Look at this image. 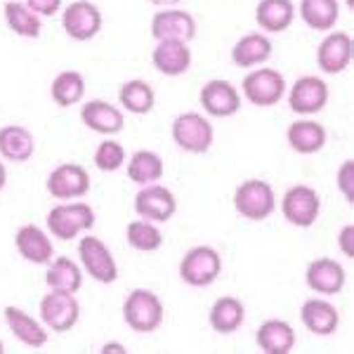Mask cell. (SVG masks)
Masks as SVG:
<instances>
[{
    "label": "cell",
    "instance_id": "20",
    "mask_svg": "<svg viewBox=\"0 0 354 354\" xmlns=\"http://www.w3.org/2000/svg\"><path fill=\"white\" fill-rule=\"evenodd\" d=\"M326 128H324L319 121H312V118H298L288 125L286 130V142L288 147L295 153H302V156H310V153H317L326 147Z\"/></svg>",
    "mask_w": 354,
    "mask_h": 354
},
{
    "label": "cell",
    "instance_id": "36",
    "mask_svg": "<svg viewBox=\"0 0 354 354\" xmlns=\"http://www.w3.org/2000/svg\"><path fill=\"white\" fill-rule=\"evenodd\" d=\"M95 165L104 173H116L125 165V147L116 140H104L95 149Z\"/></svg>",
    "mask_w": 354,
    "mask_h": 354
},
{
    "label": "cell",
    "instance_id": "40",
    "mask_svg": "<svg viewBox=\"0 0 354 354\" xmlns=\"http://www.w3.org/2000/svg\"><path fill=\"white\" fill-rule=\"evenodd\" d=\"M109 352H121V354H125L128 350H125V345H118V342H109V345L102 347V354H109Z\"/></svg>",
    "mask_w": 354,
    "mask_h": 354
},
{
    "label": "cell",
    "instance_id": "22",
    "mask_svg": "<svg viewBox=\"0 0 354 354\" xmlns=\"http://www.w3.org/2000/svg\"><path fill=\"white\" fill-rule=\"evenodd\" d=\"M81 121H83V125H88L93 133L109 137V135L121 133L123 125H125V116L118 106L111 104V102L93 100V102H88V104H83Z\"/></svg>",
    "mask_w": 354,
    "mask_h": 354
},
{
    "label": "cell",
    "instance_id": "16",
    "mask_svg": "<svg viewBox=\"0 0 354 354\" xmlns=\"http://www.w3.org/2000/svg\"><path fill=\"white\" fill-rule=\"evenodd\" d=\"M198 100H201L203 111L215 118H230L241 109V95H239V90L230 81H220V78L205 83Z\"/></svg>",
    "mask_w": 354,
    "mask_h": 354
},
{
    "label": "cell",
    "instance_id": "12",
    "mask_svg": "<svg viewBox=\"0 0 354 354\" xmlns=\"http://www.w3.org/2000/svg\"><path fill=\"white\" fill-rule=\"evenodd\" d=\"M133 208L142 220H149L158 225V222H168L173 218L177 210V201H175L173 192L165 189L163 185L156 182V185L142 187V189L135 194Z\"/></svg>",
    "mask_w": 354,
    "mask_h": 354
},
{
    "label": "cell",
    "instance_id": "19",
    "mask_svg": "<svg viewBox=\"0 0 354 354\" xmlns=\"http://www.w3.org/2000/svg\"><path fill=\"white\" fill-rule=\"evenodd\" d=\"M15 245L17 253L31 265H50V260L55 255V245L50 241V236L36 225L19 227L15 236Z\"/></svg>",
    "mask_w": 354,
    "mask_h": 354
},
{
    "label": "cell",
    "instance_id": "42",
    "mask_svg": "<svg viewBox=\"0 0 354 354\" xmlns=\"http://www.w3.org/2000/svg\"><path fill=\"white\" fill-rule=\"evenodd\" d=\"M5 182H8V170H5L3 161H0V189L5 187Z\"/></svg>",
    "mask_w": 354,
    "mask_h": 354
},
{
    "label": "cell",
    "instance_id": "39",
    "mask_svg": "<svg viewBox=\"0 0 354 354\" xmlns=\"http://www.w3.org/2000/svg\"><path fill=\"white\" fill-rule=\"evenodd\" d=\"M338 245L345 258L354 260V225H345L338 234Z\"/></svg>",
    "mask_w": 354,
    "mask_h": 354
},
{
    "label": "cell",
    "instance_id": "41",
    "mask_svg": "<svg viewBox=\"0 0 354 354\" xmlns=\"http://www.w3.org/2000/svg\"><path fill=\"white\" fill-rule=\"evenodd\" d=\"M151 5H156V8H175L180 0H149Z\"/></svg>",
    "mask_w": 354,
    "mask_h": 354
},
{
    "label": "cell",
    "instance_id": "26",
    "mask_svg": "<svg viewBox=\"0 0 354 354\" xmlns=\"http://www.w3.org/2000/svg\"><path fill=\"white\" fill-rule=\"evenodd\" d=\"M295 19L293 0H260L255 8V21L265 33H283Z\"/></svg>",
    "mask_w": 354,
    "mask_h": 354
},
{
    "label": "cell",
    "instance_id": "33",
    "mask_svg": "<svg viewBox=\"0 0 354 354\" xmlns=\"http://www.w3.org/2000/svg\"><path fill=\"white\" fill-rule=\"evenodd\" d=\"M45 281H48L50 288H59V290H71V293H78L81 286H83V272H81V267H78L71 258H66V255H59V258L50 260L48 274H45Z\"/></svg>",
    "mask_w": 354,
    "mask_h": 354
},
{
    "label": "cell",
    "instance_id": "44",
    "mask_svg": "<svg viewBox=\"0 0 354 354\" xmlns=\"http://www.w3.org/2000/svg\"><path fill=\"white\" fill-rule=\"evenodd\" d=\"M5 352V345H3V340H0V354H3Z\"/></svg>",
    "mask_w": 354,
    "mask_h": 354
},
{
    "label": "cell",
    "instance_id": "21",
    "mask_svg": "<svg viewBox=\"0 0 354 354\" xmlns=\"http://www.w3.org/2000/svg\"><path fill=\"white\" fill-rule=\"evenodd\" d=\"M151 64L163 76H182L192 66V50L182 41H156Z\"/></svg>",
    "mask_w": 354,
    "mask_h": 354
},
{
    "label": "cell",
    "instance_id": "43",
    "mask_svg": "<svg viewBox=\"0 0 354 354\" xmlns=\"http://www.w3.org/2000/svg\"><path fill=\"white\" fill-rule=\"evenodd\" d=\"M347 3V8H354V0H345Z\"/></svg>",
    "mask_w": 354,
    "mask_h": 354
},
{
    "label": "cell",
    "instance_id": "23",
    "mask_svg": "<svg viewBox=\"0 0 354 354\" xmlns=\"http://www.w3.org/2000/svg\"><path fill=\"white\" fill-rule=\"evenodd\" d=\"M300 322L314 335H333L340 326V314L326 300H307L300 307Z\"/></svg>",
    "mask_w": 354,
    "mask_h": 354
},
{
    "label": "cell",
    "instance_id": "25",
    "mask_svg": "<svg viewBox=\"0 0 354 354\" xmlns=\"http://www.w3.org/2000/svg\"><path fill=\"white\" fill-rule=\"evenodd\" d=\"M243 319H245V307H243V302L239 298H234V295H222V298L215 300V305L210 307V312H208L210 328L220 335L236 333V330L243 326Z\"/></svg>",
    "mask_w": 354,
    "mask_h": 354
},
{
    "label": "cell",
    "instance_id": "11",
    "mask_svg": "<svg viewBox=\"0 0 354 354\" xmlns=\"http://www.w3.org/2000/svg\"><path fill=\"white\" fill-rule=\"evenodd\" d=\"M62 26H64L66 36L73 38V41H93L102 31V12L97 5L88 3V0H76L62 15Z\"/></svg>",
    "mask_w": 354,
    "mask_h": 354
},
{
    "label": "cell",
    "instance_id": "3",
    "mask_svg": "<svg viewBox=\"0 0 354 354\" xmlns=\"http://www.w3.org/2000/svg\"><path fill=\"white\" fill-rule=\"evenodd\" d=\"M170 135L175 145L187 153H205L215 142L213 125L196 111L180 113L170 125Z\"/></svg>",
    "mask_w": 354,
    "mask_h": 354
},
{
    "label": "cell",
    "instance_id": "35",
    "mask_svg": "<svg viewBox=\"0 0 354 354\" xmlns=\"http://www.w3.org/2000/svg\"><path fill=\"white\" fill-rule=\"evenodd\" d=\"M125 239L140 253H153L163 245V232L156 227V222L149 220H133L125 227Z\"/></svg>",
    "mask_w": 354,
    "mask_h": 354
},
{
    "label": "cell",
    "instance_id": "24",
    "mask_svg": "<svg viewBox=\"0 0 354 354\" xmlns=\"http://www.w3.org/2000/svg\"><path fill=\"white\" fill-rule=\"evenodd\" d=\"M255 342L265 354H288L295 347V330L283 319H270L258 328Z\"/></svg>",
    "mask_w": 354,
    "mask_h": 354
},
{
    "label": "cell",
    "instance_id": "17",
    "mask_svg": "<svg viewBox=\"0 0 354 354\" xmlns=\"http://www.w3.org/2000/svg\"><path fill=\"white\" fill-rule=\"evenodd\" d=\"M305 281L312 290H317L322 295H338L345 288L347 274L345 267L333 258H317L307 265Z\"/></svg>",
    "mask_w": 354,
    "mask_h": 354
},
{
    "label": "cell",
    "instance_id": "34",
    "mask_svg": "<svg viewBox=\"0 0 354 354\" xmlns=\"http://www.w3.org/2000/svg\"><path fill=\"white\" fill-rule=\"evenodd\" d=\"M50 95H53L57 106H73L83 100L85 95V78L78 71H62L55 76L50 85Z\"/></svg>",
    "mask_w": 354,
    "mask_h": 354
},
{
    "label": "cell",
    "instance_id": "10",
    "mask_svg": "<svg viewBox=\"0 0 354 354\" xmlns=\"http://www.w3.org/2000/svg\"><path fill=\"white\" fill-rule=\"evenodd\" d=\"M288 106L300 116H312V113L324 111L328 104V83L319 76H302L288 90Z\"/></svg>",
    "mask_w": 354,
    "mask_h": 354
},
{
    "label": "cell",
    "instance_id": "1",
    "mask_svg": "<svg viewBox=\"0 0 354 354\" xmlns=\"http://www.w3.org/2000/svg\"><path fill=\"white\" fill-rule=\"evenodd\" d=\"M234 208L245 220H267L277 210V194L270 182L250 177V180H243L234 192Z\"/></svg>",
    "mask_w": 354,
    "mask_h": 354
},
{
    "label": "cell",
    "instance_id": "2",
    "mask_svg": "<svg viewBox=\"0 0 354 354\" xmlns=\"http://www.w3.org/2000/svg\"><path fill=\"white\" fill-rule=\"evenodd\" d=\"M163 302L153 290L135 288L123 302V319L135 333H153L163 324Z\"/></svg>",
    "mask_w": 354,
    "mask_h": 354
},
{
    "label": "cell",
    "instance_id": "6",
    "mask_svg": "<svg viewBox=\"0 0 354 354\" xmlns=\"http://www.w3.org/2000/svg\"><path fill=\"white\" fill-rule=\"evenodd\" d=\"M222 274V258L210 245H196L180 262V279L187 286L205 288Z\"/></svg>",
    "mask_w": 354,
    "mask_h": 354
},
{
    "label": "cell",
    "instance_id": "13",
    "mask_svg": "<svg viewBox=\"0 0 354 354\" xmlns=\"http://www.w3.org/2000/svg\"><path fill=\"white\" fill-rule=\"evenodd\" d=\"M354 57V43L350 33L333 31L319 43L317 48V64L326 76H338V73L347 71Z\"/></svg>",
    "mask_w": 354,
    "mask_h": 354
},
{
    "label": "cell",
    "instance_id": "28",
    "mask_svg": "<svg viewBox=\"0 0 354 354\" xmlns=\"http://www.w3.org/2000/svg\"><path fill=\"white\" fill-rule=\"evenodd\" d=\"M36 151V140L24 125H3L0 128V156L12 163H24Z\"/></svg>",
    "mask_w": 354,
    "mask_h": 354
},
{
    "label": "cell",
    "instance_id": "29",
    "mask_svg": "<svg viewBox=\"0 0 354 354\" xmlns=\"http://www.w3.org/2000/svg\"><path fill=\"white\" fill-rule=\"evenodd\" d=\"M3 17L5 24L12 33H17L19 38H38L43 31V19L36 12L26 8V3H17V0H10V3L3 5Z\"/></svg>",
    "mask_w": 354,
    "mask_h": 354
},
{
    "label": "cell",
    "instance_id": "30",
    "mask_svg": "<svg viewBox=\"0 0 354 354\" xmlns=\"http://www.w3.org/2000/svg\"><path fill=\"white\" fill-rule=\"evenodd\" d=\"M125 173H128L130 180L140 187L156 185L163 177V158L158 156L156 151H149V149L135 151L133 156L128 158V163H125Z\"/></svg>",
    "mask_w": 354,
    "mask_h": 354
},
{
    "label": "cell",
    "instance_id": "37",
    "mask_svg": "<svg viewBox=\"0 0 354 354\" xmlns=\"http://www.w3.org/2000/svg\"><path fill=\"white\" fill-rule=\"evenodd\" d=\"M335 182H338V189L345 196V201L354 205V158H347V161L340 163Z\"/></svg>",
    "mask_w": 354,
    "mask_h": 354
},
{
    "label": "cell",
    "instance_id": "15",
    "mask_svg": "<svg viewBox=\"0 0 354 354\" xmlns=\"http://www.w3.org/2000/svg\"><path fill=\"white\" fill-rule=\"evenodd\" d=\"M151 36L156 41H182L189 43L196 36V19L187 10L161 8L151 19Z\"/></svg>",
    "mask_w": 354,
    "mask_h": 354
},
{
    "label": "cell",
    "instance_id": "32",
    "mask_svg": "<svg viewBox=\"0 0 354 354\" xmlns=\"http://www.w3.org/2000/svg\"><path fill=\"white\" fill-rule=\"evenodd\" d=\"M118 102H121V106L125 111L145 116V113H149L153 106H156V93H153V88L147 81L135 78V81H128L121 85V90H118Z\"/></svg>",
    "mask_w": 354,
    "mask_h": 354
},
{
    "label": "cell",
    "instance_id": "7",
    "mask_svg": "<svg viewBox=\"0 0 354 354\" xmlns=\"http://www.w3.org/2000/svg\"><path fill=\"white\" fill-rule=\"evenodd\" d=\"M81 305L76 300V293L71 290L50 288L48 295L41 300V322L55 333H66L78 324Z\"/></svg>",
    "mask_w": 354,
    "mask_h": 354
},
{
    "label": "cell",
    "instance_id": "14",
    "mask_svg": "<svg viewBox=\"0 0 354 354\" xmlns=\"http://www.w3.org/2000/svg\"><path fill=\"white\" fill-rule=\"evenodd\" d=\"M48 192L50 196L59 198V201H71V198L85 196L90 192L88 170L78 163H59L48 175Z\"/></svg>",
    "mask_w": 354,
    "mask_h": 354
},
{
    "label": "cell",
    "instance_id": "18",
    "mask_svg": "<svg viewBox=\"0 0 354 354\" xmlns=\"http://www.w3.org/2000/svg\"><path fill=\"white\" fill-rule=\"evenodd\" d=\"M3 314H5V322H8L10 333H12L24 347L41 350V347L48 345V340H50L48 328H45L41 322H36L28 312L19 310V307H5Z\"/></svg>",
    "mask_w": 354,
    "mask_h": 354
},
{
    "label": "cell",
    "instance_id": "31",
    "mask_svg": "<svg viewBox=\"0 0 354 354\" xmlns=\"http://www.w3.org/2000/svg\"><path fill=\"white\" fill-rule=\"evenodd\" d=\"M338 17V0H300V19L314 31H330Z\"/></svg>",
    "mask_w": 354,
    "mask_h": 354
},
{
    "label": "cell",
    "instance_id": "4",
    "mask_svg": "<svg viewBox=\"0 0 354 354\" xmlns=\"http://www.w3.org/2000/svg\"><path fill=\"white\" fill-rule=\"evenodd\" d=\"M48 230L59 241H71L78 234L95 227V210L88 203H59L48 213Z\"/></svg>",
    "mask_w": 354,
    "mask_h": 354
},
{
    "label": "cell",
    "instance_id": "38",
    "mask_svg": "<svg viewBox=\"0 0 354 354\" xmlns=\"http://www.w3.org/2000/svg\"><path fill=\"white\" fill-rule=\"evenodd\" d=\"M26 8L38 17H55L62 8V0H26Z\"/></svg>",
    "mask_w": 354,
    "mask_h": 354
},
{
    "label": "cell",
    "instance_id": "8",
    "mask_svg": "<svg viewBox=\"0 0 354 354\" xmlns=\"http://www.w3.org/2000/svg\"><path fill=\"white\" fill-rule=\"evenodd\" d=\"M78 258H81V265L88 272V277L95 281L109 286L118 279V265L113 260V253L100 236H83L78 243Z\"/></svg>",
    "mask_w": 354,
    "mask_h": 354
},
{
    "label": "cell",
    "instance_id": "27",
    "mask_svg": "<svg viewBox=\"0 0 354 354\" xmlns=\"http://www.w3.org/2000/svg\"><path fill=\"white\" fill-rule=\"evenodd\" d=\"M272 57V41L265 33H245L232 48V62L241 68H255Z\"/></svg>",
    "mask_w": 354,
    "mask_h": 354
},
{
    "label": "cell",
    "instance_id": "9",
    "mask_svg": "<svg viewBox=\"0 0 354 354\" xmlns=\"http://www.w3.org/2000/svg\"><path fill=\"white\" fill-rule=\"evenodd\" d=\"M281 213L286 222L293 227H312L322 213V198L319 194L307 185H295L283 194L281 198Z\"/></svg>",
    "mask_w": 354,
    "mask_h": 354
},
{
    "label": "cell",
    "instance_id": "5",
    "mask_svg": "<svg viewBox=\"0 0 354 354\" xmlns=\"http://www.w3.org/2000/svg\"><path fill=\"white\" fill-rule=\"evenodd\" d=\"M241 93L250 104L267 109V106L279 104L286 97V78L277 68H255L243 78Z\"/></svg>",
    "mask_w": 354,
    "mask_h": 354
}]
</instances>
